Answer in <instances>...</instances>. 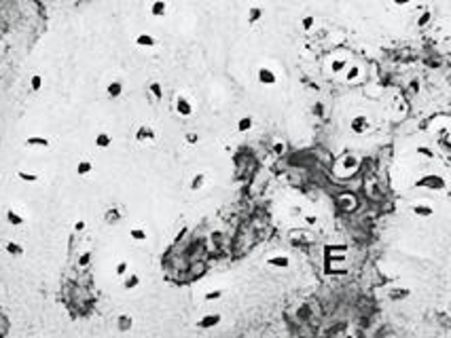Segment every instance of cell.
Listing matches in <instances>:
<instances>
[{
	"label": "cell",
	"mask_w": 451,
	"mask_h": 338,
	"mask_svg": "<svg viewBox=\"0 0 451 338\" xmlns=\"http://www.w3.org/2000/svg\"><path fill=\"white\" fill-rule=\"evenodd\" d=\"M261 15H263V9L261 7H250V11H248V24H256L261 19Z\"/></svg>",
	"instance_id": "30"
},
{
	"label": "cell",
	"mask_w": 451,
	"mask_h": 338,
	"mask_svg": "<svg viewBox=\"0 0 451 338\" xmlns=\"http://www.w3.org/2000/svg\"><path fill=\"white\" fill-rule=\"evenodd\" d=\"M252 125H254V119L252 117H242L240 121H238V133H246V131H250L252 129Z\"/></svg>",
	"instance_id": "23"
},
{
	"label": "cell",
	"mask_w": 451,
	"mask_h": 338,
	"mask_svg": "<svg viewBox=\"0 0 451 338\" xmlns=\"http://www.w3.org/2000/svg\"><path fill=\"white\" fill-rule=\"evenodd\" d=\"M106 95H108L110 99H119V97L123 95V85L119 83V80H112V83L106 87Z\"/></svg>",
	"instance_id": "19"
},
{
	"label": "cell",
	"mask_w": 451,
	"mask_h": 338,
	"mask_svg": "<svg viewBox=\"0 0 451 338\" xmlns=\"http://www.w3.org/2000/svg\"><path fill=\"white\" fill-rule=\"evenodd\" d=\"M129 271H131V269H129V260H125V258L119 260V262H117V266H115V275H117V277H121V279L125 277V275H127Z\"/></svg>",
	"instance_id": "25"
},
{
	"label": "cell",
	"mask_w": 451,
	"mask_h": 338,
	"mask_svg": "<svg viewBox=\"0 0 451 338\" xmlns=\"http://www.w3.org/2000/svg\"><path fill=\"white\" fill-rule=\"evenodd\" d=\"M17 178L22 180V182H28V184H34V182L40 180L38 173H34V171H24V169H19V171H17Z\"/></svg>",
	"instance_id": "22"
},
{
	"label": "cell",
	"mask_w": 451,
	"mask_h": 338,
	"mask_svg": "<svg viewBox=\"0 0 451 338\" xmlns=\"http://www.w3.org/2000/svg\"><path fill=\"white\" fill-rule=\"evenodd\" d=\"M5 250L11 254V256H22V254H24V248H22L19 243H15V241H9V243L5 245Z\"/></svg>",
	"instance_id": "29"
},
{
	"label": "cell",
	"mask_w": 451,
	"mask_h": 338,
	"mask_svg": "<svg viewBox=\"0 0 451 338\" xmlns=\"http://www.w3.org/2000/svg\"><path fill=\"white\" fill-rule=\"evenodd\" d=\"M368 129H371V121H368L364 115H358L350 121V131L356 133V136H364Z\"/></svg>",
	"instance_id": "4"
},
{
	"label": "cell",
	"mask_w": 451,
	"mask_h": 338,
	"mask_svg": "<svg viewBox=\"0 0 451 338\" xmlns=\"http://www.w3.org/2000/svg\"><path fill=\"white\" fill-rule=\"evenodd\" d=\"M224 296V290H210V292H206L203 294V302H216V300H220Z\"/></svg>",
	"instance_id": "27"
},
{
	"label": "cell",
	"mask_w": 451,
	"mask_h": 338,
	"mask_svg": "<svg viewBox=\"0 0 451 338\" xmlns=\"http://www.w3.org/2000/svg\"><path fill=\"white\" fill-rule=\"evenodd\" d=\"M265 264L271 266V269H288L290 266V256L288 254H275V256H269L267 260H265Z\"/></svg>",
	"instance_id": "6"
},
{
	"label": "cell",
	"mask_w": 451,
	"mask_h": 338,
	"mask_svg": "<svg viewBox=\"0 0 451 338\" xmlns=\"http://www.w3.org/2000/svg\"><path fill=\"white\" fill-rule=\"evenodd\" d=\"M24 144H26V148H32V150H45L51 146V142L45 136H32V138H28Z\"/></svg>",
	"instance_id": "10"
},
{
	"label": "cell",
	"mask_w": 451,
	"mask_h": 338,
	"mask_svg": "<svg viewBox=\"0 0 451 338\" xmlns=\"http://www.w3.org/2000/svg\"><path fill=\"white\" fill-rule=\"evenodd\" d=\"M146 91H148V97H151V101H155V104L163 99V87H161V83H157V80H153V83H148Z\"/></svg>",
	"instance_id": "14"
},
{
	"label": "cell",
	"mask_w": 451,
	"mask_h": 338,
	"mask_svg": "<svg viewBox=\"0 0 451 338\" xmlns=\"http://www.w3.org/2000/svg\"><path fill=\"white\" fill-rule=\"evenodd\" d=\"M314 112H318V115H324V108H322V104H318V106H314Z\"/></svg>",
	"instance_id": "41"
},
{
	"label": "cell",
	"mask_w": 451,
	"mask_h": 338,
	"mask_svg": "<svg viewBox=\"0 0 451 338\" xmlns=\"http://www.w3.org/2000/svg\"><path fill=\"white\" fill-rule=\"evenodd\" d=\"M284 148H286V146H284V142H275V144H273V152H275V155H282Z\"/></svg>",
	"instance_id": "37"
},
{
	"label": "cell",
	"mask_w": 451,
	"mask_h": 338,
	"mask_svg": "<svg viewBox=\"0 0 451 338\" xmlns=\"http://www.w3.org/2000/svg\"><path fill=\"white\" fill-rule=\"evenodd\" d=\"M358 165H360V159L347 152V155H343L339 161H337L335 171H337V176H352V173L358 169Z\"/></svg>",
	"instance_id": "2"
},
{
	"label": "cell",
	"mask_w": 451,
	"mask_h": 338,
	"mask_svg": "<svg viewBox=\"0 0 451 338\" xmlns=\"http://www.w3.org/2000/svg\"><path fill=\"white\" fill-rule=\"evenodd\" d=\"M136 47H140V49H155L157 45H159V40L153 36V34H148V32H142V34H138L136 36Z\"/></svg>",
	"instance_id": "9"
},
{
	"label": "cell",
	"mask_w": 451,
	"mask_h": 338,
	"mask_svg": "<svg viewBox=\"0 0 451 338\" xmlns=\"http://www.w3.org/2000/svg\"><path fill=\"white\" fill-rule=\"evenodd\" d=\"M168 13V3H163V0H157V3L151 5V15L153 17H163Z\"/></svg>",
	"instance_id": "20"
},
{
	"label": "cell",
	"mask_w": 451,
	"mask_h": 338,
	"mask_svg": "<svg viewBox=\"0 0 451 338\" xmlns=\"http://www.w3.org/2000/svg\"><path fill=\"white\" fill-rule=\"evenodd\" d=\"M30 87H32V91H38L40 87H43V76H40V74H34L32 80H30Z\"/></svg>",
	"instance_id": "34"
},
{
	"label": "cell",
	"mask_w": 451,
	"mask_h": 338,
	"mask_svg": "<svg viewBox=\"0 0 451 338\" xmlns=\"http://www.w3.org/2000/svg\"><path fill=\"white\" fill-rule=\"evenodd\" d=\"M91 264V254L89 252H83L79 256V269H87V266Z\"/></svg>",
	"instance_id": "33"
},
{
	"label": "cell",
	"mask_w": 451,
	"mask_h": 338,
	"mask_svg": "<svg viewBox=\"0 0 451 338\" xmlns=\"http://www.w3.org/2000/svg\"><path fill=\"white\" fill-rule=\"evenodd\" d=\"M91 169H94L91 161H81L79 165H77V173H79V176H87V173H91Z\"/></svg>",
	"instance_id": "31"
},
{
	"label": "cell",
	"mask_w": 451,
	"mask_h": 338,
	"mask_svg": "<svg viewBox=\"0 0 451 338\" xmlns=\"http://www.w3.org/2000/svg\"><path fill=\"white\" fill-rule=\"evenodd\" d=\"M0 80H3V74H0Z\"/></svg>",
	"instance_id": "42"
},
{
	"label": "cell",
	"mask_w": 451,
	"mask_h": 338,
	"mask_svg": "<svg viewBox=\"0 0 451 338\" xmlns=\"http://www.w3.org/2000/svg\"><path fill=\"white\" fill-rule=\"evenodd\" d=\"M155 129H153L151 125H140L138 129H136V140L138 142H153L155 140Z\"/></svg>",
	"instance_id": "11"
},
{
	"label": "cell",
	"mask_w": 451,
	"mask_h": 338,
	"mask_svg": "<svg viewBox=\"0 0 451 338\" xmlns=\"http://www.w3.org/2000/svg\"><path fill=\"white\" fill-rule=\"evenodd\" d=\"M220 323V313H206L203 317H199L197 327L199 330H210V327H216Z\"/></svg>",
	"instance_id": "8"
},
{
	"label": "cell",
	"mask_w": 451,
	"mask_h": 338,
	"mask_svg": "<svg viewBox=\"0 0 451 338\" xmlns=\"http://www.w3.org/2000/svg\"><path fill=\"white\" fill-rule=\"evenodd\" d=\"M140 283H142V275H140L138 271H129V273L125 275V277H123V281H121L123 290H127V292H131V290L140 288Z\"/></svg>",
	"instance_id": "7"
},
{
	"label": "cell",
	"mask_w": 451,
	"mask_h": 338,
	"mask_svg": "<svg viewBox=\"0 0 451 338\" xmlns=\"http://www.w3.org/2000/svg\"><path fill=\"white\" fill-rule=\"evenodd\" d=\"M428 22H430V15H428V13H424V15H422V19H419V22H417V28H422V26H426Z\"/></svg>",
	"instance_id": "39"
},
{
	"label": "cell",
	"mask_w": 451,
	"mask_h": 338,
	"mask_svg": "<svg viewBox=\"0 0 451 338\" xmlns=\"http://www.w3.org/2000/svg\"><path fill=\"white\" fill-rule=\"evenodd\" d=\"M314 22H316V19H314V17H305V19H303V22H301L303 30H310V28L314 26Z\"/></svg>",
	"instance_id": "36"
},
{
	"label": "cell",
	"mask_w": 451,
	"mask_h": 338,
	"mask_svg": "<svg viewBox=\"0 0 451 338\" xmlns=\"http://www.w3.org/2000/svg\"><path fill=\"white\" fill-rule=\"evenodd\" d=\"M360 74H362V70H360V66H350L347 68V74H345V80L347 83H356L358 78H360Z\"/></svg>",
	"instance_id": "26"
},
{
	"label": "cell",
	"mask_w": 451,
	"mask_h": 338,
	"mask_svg": "<svg viewBox=\"0 0 451 338\" xmlns=\"http://www.w3.org/2000/svg\"><path fill=\"white\" fill-rule=\"evenodd\" d=\"M7 222L11 224V227H22V224L26 222V218L22 216V213H19L17 209H7Z\"/></svg>",
	"instance_id": "18"
},
{
	"label": "cell",
	"mask_w": 451,
	"mask_h": 338,
	"mask_svg": "<svg viewBox=\"0 0 451 338\" xmlns=\"http://www.w3.org/2000/svg\"><path fill=\"white\" fill-rule=\"evenodd\" d=\"M110 144H112V136H110V133H98V136H96V146H98V148L104 150V148H108Z\"/></svg>",
	"instance_id": "24"
},
{
	"label": "cell",
	"mask_w": 451,
	"mask_h": 338,
	"mask_svg": "<svg viewBox=\"0 0 451 338\" xmlns=\"http://www.w3.org/2000/svg\"><path fill=\"white\" fill-rule=\"evenodd\" d=\"M131 327H134V317H131V315L123 313V315L117 317V330H119V332L125 334V332L131 330Z\"/></svg>",
	"instance_id": "13"
},
{
	"label": "cell",
	"mask_w": 451,
	"mask_h": 338,
	"mask_svg": "<svg viewBox=\"0 0 451 338\" xmlns=\"http://www.w3.org/2000/svg\"><path fill=\"white\" fill-rule=\"evenodd\" d=\"M413 216L417 218H430L434 213V207L432 205H426V203H417V205H413Z\"/></svg>",
	"instance_id": "16"
},
{
	"label": "cell",
	"mask_w": 451,
	"mask_h": 338,
	"mask_svg": "<svg viewBox=\"0 0 451 338\" xmlns=\"http://www.w3.org/2000/svg\"><path fill=\"white\" fill-rule=\"evenodd\" d=\"M331 68H333V72H341V70L347 68V59L345 57H333Z\"/></svg>",
	"instance_id": "28"
},
{
	"label": "cell",
	"mask_w": 451,
	"mask_h": 338,
	"mask_svg": "<svg viewBox=\"0 0 451 338\" xmlns=\"http://www.w3.org/2000/svg\"><path fill=\"white\" fill-rule=\"evenodd\" d=\"M174 112L180 117V119H189L195 115V101H193L189 95L184 93H178L174 97Z\"/></svg>",
	"instance_id": "1"
},
{
	"label": "cell",
	"mask_w": 451,
	"mask_h": 338,
	"mask_svg": "<svg viewBox=\"0 0 451 338\" xmlns=\"http://www.w3.org/2000/svg\"><path fill=\"white\" fill-rule=\"evenodd\" d=\"M417 152H422V155H424L426 159H434V155H432V152H430L428 148H417Z\"/></svg>",
	"instance_id": "40"
},
{
	"label": "cell",
	"mask_w": 451,
	"mask_h": 338,
	"mask_svg": "<svg viewBox=\"0 0 451 338\" xmlns=\"http://www.w3.org/2000/svg\"><path fill=\"white\" fill-rule=\"evenodd\" d=\"M337 205H339L341 209H345V211L356 209V197H354V194H343V197L337 199Z\"/></svg>",
	"instance_id": "17"
},
{
	"label": "cell",
	"mask_w": 451,
	"mask_h": 338,
	"mask_svg": "<svg viewBox=\"0 0 451 338\" xmlns=\"http://www.w3.org/2000/svg\"><path fill=\"white\" fill-rule=\"evenodd\" d=\"M417 184H419V186H426V184H430L428 188H443L445 186V180L440 178V176H432V173H430V176H426L424 180H419Z\"/></svg>",
	"instance_id": "15"
},
{
	"label": "cell",
	"mask_w": 451,
	"mask_h": 338,
	"mask_svg": "<svg viewBox=\"0 0 451 338\" xmlns=\"http://www.w3.org/2000/svg\"><path fill=\"white\" fill-rule=\"evenodd\" d=\"M184 140H187V142H189V144H197V142H199V136H197V133H195V131H189V133H187V136H184Z\"/></svg>",
	"instance_id": "35"
},
{
	"label": "cell",
	"mask_w": 451,
	"mask_h": 338,
	"mask_svg": "<svg viewBox=\"0 0 451 338\" xmlns=\"http://www.w3.org/2000/svg\"><path fill=\"white\" fill-rule=\"evenodd\" d=\"M411 294L407 288H403V290H392L390 292V300H403V298H407V296Z\"/></svg>",
	"instance_id": "32"
},
{
	"label": "cell",
	"mask_w": 451,
	"mask_h": 338,
	"mask_svg": "<svg viewBox=\"0 0 451 338\" xmlns=\"http://www.w3.org/2000/svg\"><path fill=\"white\" fill-rule=\"evenodd\" d=\"M85 229H87V222H85V220H79V222H74V231H77V233L85 231Z\"/></svg>",
	"instance_id": "38"
},
{
	"label": "cell",
	"mask_w": 451,
	"mask_h": 338,
	"mask_svg": "<svg viewBox=\"0 0 451 338\" xmlns=\"http://www.w3.org/2000/svg\"><path fill=\"white\" fill-rule=\"evenodd\" d=\"M208 182H210L208 171H197L195 176L191 178V182H189V188H191V192H201L203 188L208 186Z\"/></svg>",
	"instance_id": "5"
},
{
	"label": "cell",
	"mask_w": 451,
	"mask_h": 338,
	"mask_svg": "<svg viewBox=\"0 0 451 338\" xmlns=\"http://www.w3.org/2000/svg\"><path fill=\"white\" fill-rule=\"evenodd\" d=\"M121 220H123V211H121V207L112 205V207H108V209L104 211V222H106V224H119Z\"/></svg>",
	"instance_id": "12"
},
{
	"label": "cell",
	"mask_w": 451,
	"mask_h": 338,
	"mask_svg": "<svg viewBox=\"0 0 451 338\" xmlns=\"http://www.w3.org/2000/svg\"><path fill=\"white\" fill-rule=\"evenodd\" d=\"M256 78H259L261 85H267V87H273L275 83H278V72H275L273 68L269 66H261L259 70H256Z\"/></svg>",
	"instance_id": "3"
},
{
	"label": "cell",
	"mask_w": 451,
	"mask_h": 338,
	"mask_svg": "<svg viewBox=\"0 0 451 338\" xmlns=\"http://www.w3.org/2000/svg\"><path fill=\"white\" fill-rule=\"evenodd\" d=\"M129 237L134 239V241H146L148 233H146L144 227H131V229H129Z\"/></svg>",
	"instance_id": "21"
}]
</instances>
